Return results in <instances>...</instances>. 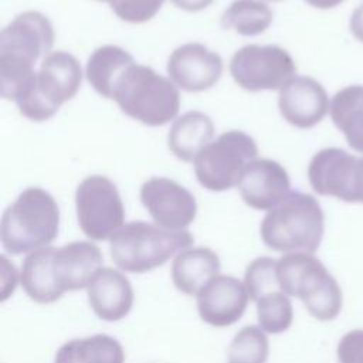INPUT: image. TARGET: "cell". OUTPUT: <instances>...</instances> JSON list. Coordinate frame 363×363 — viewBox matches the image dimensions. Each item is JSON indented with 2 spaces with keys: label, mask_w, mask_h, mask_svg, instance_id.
Returning <instances> with one entry per match:
<instances>
[{
  "label": "cell",
  "mask_w": 363,
  "mask_h": 363,
  "mask_svg": "<svg viewBox=\"0 0 363 363\" xmlns=\"http://www.w3.org/2000/svg\"><path fill=\"white\" fill-rule=\"evenodd\" d=\"M51 21L38 11L18 14L0 33L1 96L17 101L35 77V62L54 44Z\"/></svg>",
  "instance_id": "obj_1"
},
{
  "label": "cell",
  "mask_w": 363,
  "mask_h": 363,
  "mask_svg": "<svg viewBox=\"0 0 363 363\" xmlns=\"http://www.w3.org/2000/svg\"><path fill=\"white\" fill-rule=\"evenodd\" d=\"M58 230L60 208L54 197L40 187H28L4 210L0 240L9 254L20 255L48 247Z\"/></svg>",
  "instance_id": "obj_2"
},
{
  "label": "cell",
  "mask_w": 363,
  "mask_h": 363,
  "mask_svg": "<svg viewBox=\"0 0 363 363\" xmlns=\"http://www.w3.org/2000/svg\"><path fill=\"white\" fill-rule=\"evenodd\" d=\"M325 216L318 200L291 191L264 217L259 234L264 244L278 252H315L323 238Z\"/></svg>",
  "instance_id": "obj_3"
},
{
  "label": "cell",
  "mask_w": 363,
  "mask_h": 363,
  "mask_svg": "<svg viewBox=\"0 0 363 363\" xmlns=\"http://www.w3.org/2000/svg\"><path fill=\"white\" fill-rule=\"evenodd\" d=\"M111 99L125 115L147 126L170 122L180 108V94L173 81L136 62L129 64L119 74Z\"/></svg>",
  "instance_id": "obj_4"
},
{
  "label": "cell",
  "mask_w": 363,
  "mask_h": 363,
  "mask_svg": "<svg viewBox=\"0 0 363 363\" xmlns=\"http://www.w3.org/2000/svg\"><path fill=\"white\" fill-rule=\"evenodd\" d=\"M277 279L284 294L299 298L318 320H332L342 309L337 281L312 254L288 252L277 259Z\"/></svg>",
  "instance_id": "obj_5"
},
{
  "label": "cell",
  "mask_w": 363,
  "mask_h": 363,
  "mask_svg": "<svg viewBox=\"0 0 363 363\" xmlns=\"http://www.w3.org/2000/svg\"><path fill=\"white\" fill-rule=\"evenodd\" d=\"M191 233L172 231L159 225L132 221L122 225L109 240L113 262L126 272L143 274L163 265L177 251L193 244Z\"/></svg>",
  "instance_id": "obj_6"
},
{
  "label": "cell",
  "mask_w": 363,
  "mask_h": 363,
  "mask_svg": "<svg viewBox=\"0 0 363 363\" xmlns=\"http://www.w3.org/2000/svg\"><path fill=\"white\" fill-rule=\"evenodd\" d=\"M82 81L78 60L65 51H54L41 61L31 85L16 101L23 116L30 121H47L60 106L72 99Z\"/></svg>",
  "instance_id": "obj_7"
},
{
  "label": "cell",
  "mask_w": 363,
  "mask_h": 363,
  "mask_svg": "<svg viewBox=\"0 0 363 363\" xmlns=\"http://www.w3.org/2000/svg\"><path fill=\"white\" fill-rule=\"evenodd\" d=\"M255 140L242 130H227L208 143L194 160L199 183L211 191L238 186L245 167L255 160Z\"/></svg>",
  "instance_id": "obj_8"
},
{
  "label": "cell",
  "mask_w": 363,
  "mask_h": 363,
  "mask_svg": "<svg viewBox=\"0 0 363 363\" xmlns=\"http://www.w3.org/2000/svg\"><path fill=\"white\" fill-rule=\"evenodd\" d=\"M78 224L96 241L111 240L123 225L125 207L113 182L101 174L85 177L75 191Z\"/></svg>",
  "instance_id": "obj_9"
},
{
  "label": "cell",
  "mask_w": 363,
  "mask_h": 363,
  "mask_svg": "<svg viewBox=\"0 0 363 363\" xmlns=\"http://www.w3.org/2000/svg\"><path fill=\"white\" fill-rule=\"evenodd\" d=\"M295 72L292 57L278 45H245L230 62L231 77L237 85L250 92L281 89Z\"/></svg>",
  "instance_id": "obj_10"
},
{
  "label": "cell",
  "mask_w": 363,
  "mask_h": 363,
  "mask_svg": "<svg viewBox=\"0 0 363 363\" xmlns=\"http://www.w3.org/2000/svg\"><path fill=\"white\" fill-rule=\"evenodd\" d=\"M140 201L156 225L172 231L189 227L197 214L194 196L166 177H152L145 182L140 187Z\"/></svg>",
  "instance_id": "obj_11"
},
{
  "label": "cell",
  "mask_w": 363,
  "mask_h": 363,
  "mask_svg": "<svg viewBox=\"0 0 363 363\" xmlns=\"http://www.w3.org/2000/svg\"><path fill=\"white\" fill-rule=\"evenodd\" d=\"M167 74L187 92H201L217 84L223 74L221 57L200 43L177 47L167 60Z\"/></svg>",
  "instance_id": "obj_12"
},
{
  "label": "cell",
  "mask_w": 363,
  "mask_h": 363,
  "mask_svg": "<svg viewBox=\"0 0 363 363\" xmlns=\"http://www.w3.org/2000/svg\"><path fill=\"white\" fill-rule=\"evenodd\" d=\"M196 296L200 318L216 328L238 322L250 299L245 284L231 275H216Z\"/></svg>",
  "instance_id": "obj_13"
},
{
  "label": "cell",
  "mask_w": 363,
  "mask_h": 363,
  "mask_svg": "<svg viewBox=\"0 0 363 363\" xmlns=\"http://www.w3.org/2000/svg\"><path fill=\"white\" fill-rule=\"evenodd\" d=\"M329 106L326 89L311 77L295 75L279 89V112L295 128H313L325 118Z\"/></svg>",
  "instance_id": "obj_14"
},
{
  "label": "cell",
  "mask_w": 363,
  "mask_h": 363,
  "mask_svg": "<svg viewBox=\"0 0 363 363\" xmlns=\"http://www.w3.org/2000/svg\"><path fill=\"white\" fill-rule=\"evenodd\" d=\"M357 160L359 157L339 147L319 150L308 167L312 189L320 196H332L346 203H354L353 186Z\"/></svg>",
  "instance_id": "obj_15"
},
{
  "label": "cell",
  "mask_w": 363,
  "mask_h": 363,
  "mask_svg": "<svg viewBox=\"0 0 363 363\" xmlns=\"http://www.w3.org/2000/svg\"><path fill=\"white\" fill-rule=\"evenodd\" d=\"M238 189L247 206L269 211L289 196L291 180L278 162L255 159L245 167Z\"/></svg>",
  "instance_id": "obj_16"
},
{
  "label": "cell",
  "mask_w": 363,
  "mask_h": 363,
  "mask_svg": "<svg viewBox=\"0 0 363 363\" xmlns=\"http://www.w3.org/2000/svg\"><path fill=\"white\" fill-rule=\"evenodd\" d=\"M101 250L89 241H74L55 248L51 262V274L57 288L79 291L88 288L96 272L102 268Z\"/></svg>",
  "instance_id": "obj_17"
},
{
  "label": "cell",
  "mask_w": 363,
  "mask_h": 363,
  "mask_svg": "<svg viewBox=\"0 0 363 363\" xmlns=\"http://www.w3.org/2000/svg\"><path fill=\"white\" fill-rule=\"evenodd\" d=\"M133 289L129 279L119 271L101 268L88 286V302L94 313L106 322L125 318L133 305Z\"/></svg>",
  "instance_id": "obj_18"
},
{
  "label": "cell",
  "mask_w": 363,
  "mask_h": 363,
  "mask_svg": "<svg viewBox=\"0 0 363 363\" xmlns=\"http://www.w3.org/2000/svg\"><path fill=\"white\" fill-rule=\"evenodd\" d=\"M218 255L207 247L186 248L177 254L172 264V281L186 295L199 291L220 272Z\"/></svg>",
  "instance_id": "obj_19"
},
{
  "label": "cell",
  "mask_w": 363,
  "mask_h": 363,
  "mask_svg": "<svg viewBox=\"0 0 363 363\" xmlns=\"http://www.w3.org/2000/svg\"><path fill=\"white\" fill-rule=\"evenodd\" d=\"M213 136L211 118L199 111H189L173 122L167 135V145L177 159L194 162L199 153L211 143Z\"/></svg>",
  "instance_id": "obj_20"
},
{
  "label": "cell",
  "mask_w": 363,
  "mask_h": 363,
  "mask_svg": "<svg viewBox=\"0 0 363 363\" xmlns=\"http://www.w3.org/2000/svg\"><path fill=\"white\" fill-rule=\"evenodd\" d=\"M54 251L55 247L31 251L21 264L20 284L28 298L37 303H52L62 296L51 274Z\"/></svg>",
  "instance_id": "obj_21"
},
{
  "label": "cell",
  "mask_w": 363,
  "mask_h": 363,
  "mask_svg": "<svg viewBox=\"0 0 363 363\" xmlns=\"http://www.w3.org/2000/svg\"><path fill=\"white\" fill-rule=\"evenodd\" d=\"M329 113L349 146L363 153V85L337 91L330 101Z\"/></svg>",
  "instance_id": "obj_22"
},
{
  "label": "cell",
  "mask_w": 363,
  "mask_h": 363,
  "mask_svg": "<svg viewBox=\"0 0 363 363\" xmlns=\"http://www.w3.org/2000/svg\"><path fill=\"white\" fill-rule=\"evenodd\" d=\"M54 363H125V350L115 337L99 333L64 343Z\"/></svg>",
  "instance_id": "obj_23"
},
{
  "label": "cell",
  "mask_w": 363,
  "mask_h": 363,
  "mask_svg": "<svg viewBox=\"0 0 363 363\" xmlns=\"http://www.w3.org/2000/svg\"><path fill=\"white\" fill-rule=\"evenodd\" d=\"M132 62V55L121 47H99L88 58L86 79L101 96L111 99L116 78Z\"/></svg>",
  "instance_id": "obj_24"
},
{
  "label": "cell",
  "mask_w": 363,
  "mask_h": 363,
  "mask_svg": "<svg viewBox=\"0 0 363 363\" xmlns=\"http://www.w3.org/2000/svg\"><path fill=\"white\" fill-rule=\"evenodd\" d=\"M272 21V10L259 0H234L221 16V26L241 35H258Z\"/></svg>",
  "instance_id": "obj_25"
},
{
  "label": "cell",
  "mask_w": 363,
  "mask_h": 363,
  "mask_svg": "<svg viewBox=\"0 0 363 363\" xmlns=\"http://www.w3.org/2000/svg\"><path fill=\"white\" fill-rule=\"evenodd\" d=\"M259 328L267 333H282L292 325L294 309L286 294L274 291L261 296L257 302Z\"/></svg>",
  "instance_id": "obj_26"
},
{
  "label": "cell",
  "mask_w": 363,
  "mask_h": 363,
  "mask_svg": "<svg viewBox=\"0 0 363 363\" xmlns=\"http://www.w3.org/2000/svg\"><path fill=\"white\" fill-rule=\"evenodd\" d=\"M269 343L259 326H244L228 346V363H267Z\"/></svg>",
  "instance_id": "obj_27"
},
{
  "label": "cell",
  "mask_w": 363,
  "mask_h": 363,
  "mask_svg": "<svg viewBox=\"0 0 363 363\" xmlns=\"http://www.w3.org/2000/svg\"><path fill=\"white\" fill-rule=\"evenodd\" d=\"M244 284L250 299L254 302L269 292L281 291L277 279V259L269 257H258L251 261L245 268Z\"/></svg>",
  "instance_id": "obj_28"
},
{
  "label": "cell",
  "mask_w": 363,
  "mask_h": 363,
  "mask_svg": "<svg viewBox=\"0 0 363 363\" xmlns=\"http://www.w3.org/2000/svg\"><path fill=\"white\" fill-rule=\"evenodd\" d=\"M164 0H108L113 13L123 21L140 24L149 21L163 6Z\"/></svg>",
  "instance_id": "obj_29"
},
{
  "label": "cell",
  "mask_w": 363,
  "mask_h": 363,
  "mask_svg": "<svg viewBox=\"0 0 363 363\" xmlns=\"http://www.w3.org/2000/svg\"><path fill=\"white\" fill-rule=\"evenodd\" d=\"M339 363H363V329H353L337 345Z\"/></svg>",
  "instance_id": "obj_30"
},
{
  "label": "cell",
  "mask_w": 363,
  "mask_h": 363,
  "mask_svg": "<svg viewBox=\"0 0 363 363\" xmlns=\"http://www.w3.org/2000/svg\"><path fill=\"white\" fill-rule=\"evenodd\" d=\"M350 31L359 41L363 43V4H360L350 17Z\"/></svg>",
  "instance_id": "obj_31"
},
{
  "label": "cell",
  "mask_w": 363,
  "mask_h": 363,
  "mask_svg": "<svg viewBox=\"0 0 363 363\" xmlns=\"http://www.w3.org/2000/svg\"><path fill=\"white\" fill-rule=\"evenodd\" d=\"M177 9L186 11H200L208 7L214 0H170Z\"/></svg>",
  "instance_id": "obj_32"
},
{
  "label": "cell",
  "mask_w": 363,
  "mask_h": 363,
  "mask_svg": "<svg viewBox=\"0 0 363 363\" xmlns=\"http://www.w3.org/2000/svg\"><path fill=\"white\" fill-rule=\"evenodd\" d=\"M354 203H363V156L357 160L354 186H353Z\"/></svg>",
  "instance_id": "obj_33"
},
{
  "label": "cell",
  "mask_w": 363,
  "mask_h": 363,
  "mask_svg": "<svg viewBox=\"0 0 363 363\" xmlns=\"http://www.w3.org/2000/svg\"><path fill=\"white\" fill-rule=\"evenodd\" d=\"M305 1H306L308 4H311L312 7L326 10V9L336 7V6H337V4H340L343 0H305Z\"/></svg>",
  "instance_id": "obj_34"
},
{
  "label": "cell",
  "mask_w": 363,
  "mask_h": 363,
  "mask_svg": "<svg viewBox=\"0 0 363 363\" xmlns=\"http://www.w3.org/2000/svg\"><path fill=\"white\" fill-rule=\"evenodd\" d=\"M269 1H279V0H269Z\"/></svg>",
  "instance_id": "obj_35"
},
{
  "label": "cell",
  "mask_w": 363,
  "mask_h": 363,
  "mask_svg": "<svg viewBox=\"0 0 363 363\" xmlns=\"http://www.w3.org/2000/svg\"><path fill=\"white\" fill-rule=\"evenodd\" d=\"M98 1H108V0H98Z\"/></svg>",
  "instance_id": "obj_36"
}]
</instances>
